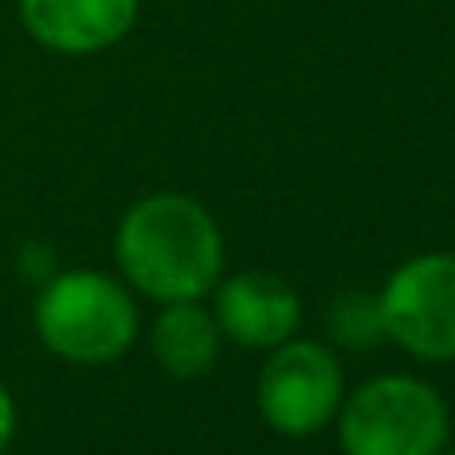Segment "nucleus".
Returning a JSON list of instances; mask_svg holds the SVG:
<instances>
[{"label": "nucleus", "mask_w": 455, "mask_h": 455, "mask_svg": "<svg viewBox=\"0 0 455 455\" xmlns=\"http://www.w3.org/2000/svg\"><path fill=\"white\" fill-rule=\"evenodd\" d=\"M383 339L403 347L419 363H451L455 359V254L407 258L387 286L375 294Z\"/></svg>", "instance_id": "20e7f679"}, {"label": "nucleus", "mask_w": 455, "mask_h": 455, "mask_svg": "<svg viewBox=\"0 0 455 455\" xmlns=\"http://www.w3.org/2000/svg\"><path fill=\"white\" fill-rule=\"evenodd\" d=\"M222 327L214 310H206L198 299L189 302H165V310L154 323V359L170 371L173 379L206 375L222 355Z\"/></svg>", "instance_id": "6e6552de"}, {"label": "nucleus", "mask_w": 455, "mask_h": 455, "mask_svg": "<svg viewBox=\"0 0 455 455\" xmlns=\"http://www.w3.org/2000/svg\"><path fill=\"white\" fill-rule=\"evenodd\" d=\"M439 455H455V451H439Z\"/></svg>", "instance_id": "9b49d317"}, {"label": "nucleus", "mask_w": 455, "mask_h": 455, "mask_svg": "<svg viewBox=\"0 0 455 455\" xmlns=\"http://www.w3.org/2000/svg\"><path fill=\"white\" fill-rule=\"evenodd\" d=\"M214 318L226 339L254 351H275L294 339L302 302L286 278L270 270H238L214 286Z\"/></svg>", "instance_id": "423d86ee"}, {"label": "nucleus", "mask_w": 455, "mask_h": 455, "mask_svg": "<svg viewBox=\"0 0 455 455\" xmlns=\"http://www.w3.org/2000/svg\"><path fill=\"white\" fill-rule=\"evenodd\" d=\"M138 0H20V25L36 44L69 57H89L133 28Z\"/></svg>", "instance_id": "0eeeda50"}, {"label": "nucleus", "mask_w": 455, "mask_h": 455, "mask_svg": "<svg viewBox=\"0 0 455 455\" xmlns=\"http://www.w3.org/2000/svg\"><path fill=\"white\" fill-rule=\"evenodd\" d=\"M33 323L52 355L77 367H97L133 347L138 307L117 278L101 270H65L36 294Z\"/></svg>", "instance_id": "f03ea898"}, {"label": "nucleus", "mask_w": 455, "mask_h": 455, "mask_svg": "<svg viewBox=\"0 0 455 455\" xmlns=\"http://www.w3.org/2000/svg\"><path fill=\"white\" fill-rule=\"evenodd\" d=\"M222 230L186 194H149L117 226V267L154 302H189L222 283Z\"/></svg>", "instance_id": "f257e3e1"}, {"label": "nucleus", "mask_w": 455, "mask_h": 455, "mask_svg": "<svg viewBox=\"0 0 455 455\" xmlns=\"http://www.w3.org/2000/svg\"><path fill=\"white\" fill-rule=\"evenodd\" d=\"M331 323L343 347L359 351V347H375L383 339V318H379V299L363 291H343L331 307Z\"/></svg>", "instance_id": "1a4fd4ad"}, {"label": "nucleus", "mask_w": 455, "mask_h": 455, "mask_svg": "<svg viewBox=\"0 0 455 455\" xmlns=\"http://www.w3.org/2000/svg\"><path fill=\"white\" fill-rule=\"evenodd\" d=\"M12 431H17V403H12V395L4 391V383H0V455L9 451Z\"/></svg>", "instance_id": "9d476101"}, {"label": "nucleus", "mask_w": 455, "mask_h": 455, "mask_svg": "<svg viewBox=\"0 0 455 455\" xmlns=\"http://www.w3.org/2000/svg\"><path fill=\"white\" fill-rule=\"evenodd\" d=\"M343 407V367L315 339H286L258 371V411L278 435H315Z\"/></svg>", "instance_id": "39448f33"}, {"label": "nucleus", "mask_w": 455, "mask_h": 455, "mask_svg": "<svg viewBox=\"0 0 455 455\" xmlns=\"http://www.w3.org/2000/svg\"><path fill=\"white\" fill-rule=\"evenodd\" d=\"M447 435L443 395L415 375H379L339 407L343 455H439Z\"/></svg>", "instance_id": "7ed1b4c3"}]
</instances>
